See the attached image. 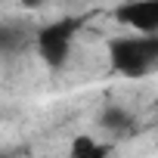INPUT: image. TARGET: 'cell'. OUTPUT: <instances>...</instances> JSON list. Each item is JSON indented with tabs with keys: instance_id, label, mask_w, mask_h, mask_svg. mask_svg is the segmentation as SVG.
<instances>
[{
	"instance_id": "obj_1",
	"label": "cell",
	"mask_w": 158,
	"mask_h": 158,
	"mask_svg": "<svg viewBox=\"0 0 158 158\" xmlns=\"http://www.w3.org/2000/svg\"><path fill=\"white\" fill-rule=\"evenodd\" d=\"M112 68L127 74V77H143L155 62H158V31L152 34H133V37H118L109 47Z\"/></svg>"
},
{
	"instance_id": "obj_2",
	"label": "cell",
	"mask_w": 158,
	"mask_h": 158,
	"mask_svg": "<svg viewBox=\"0 0 158 158\" xmlns=\"http://www.w3.org/2000/svg\"><path fill=\"white\" fill-rule=\"evenodd\" d=\"M84 19H77V16H65L47 28H40L37 34V50H40V59L50 65V68H62L68 53H71V40L74 34L81 31Z\"/></svg>"
},
{
	"instance_id": "obj_3",
	"label": "cell",
	"mask_w": 158,
	"mask_h": 158,
	"mask_svg": "<svg viewBox=\"0 0 158 158\" xmlns=\"http://www.w3.org/2000/svg\"><path fill=\"white\" fill-rule=\"evenodd\" d=\"M115 19L139 34L158 31V0H130L115 10Z\"/></svg>"
},
{
	"instance_id": "obj_4",
	"label": "cell",
	"mask_w": 158,
	"mask_h": 158,
	"mask_svg": "<svg viewBox=\"0 0 158 158\" xmlns=\"http://www.w3.org/2000/svg\"><path fill=\"white\" fill-rule=\"evenodd\" d=\"M28 44V31L25 25L16 22H0V56H13Z\"/></svg>"
},
{
	"instance_id": "obj_5",
	"label": "cell",
	"mask_w": 158,
	"mask_h": 158,
	"mask_svg": "<svg viewBox=\"0 0 158 158\" xmlns=\"http://www.w3.org/2000/svg\"><path fill=\"white\" fill-rule=\"evenodd\" d=\"M68 152H71L74 158H102V155H109V146H99V143H96L93 136H87V133H77V136L71 139Z\"/></svg>"
},
{
	"instance_id": "obj_6",
	"label": "cell",
	"mask_w": 158,
	"mask_h": 158,
	"mask_svg": "<svg viewBox=\"0 0 158 158\" xmlns=\"http://www.w3.org/2000/svg\"><path fill=\"white\" fill-rule=\"evenodd\" d=\"M127 124H130V118H127L124 109H115V106H112V109L102 112V127H106V130H124Z\"/></svg>"
},
{
	"instance_id": "obj_7",
	"label": "cell",
	"mask_w": 158,
	"mask_h": 158,
	"mask_svg": "<svg viewBox=\"0 0 158 158\" xmlns=\"http://www.w3.org/2000/svg\"><path fill=\"white\" fill-rule=\"evenodd\" d=\"M22 3H25V6H31V10H34V6H44V3H47V0H22Z\"/></svg>"
}]
</instances>
